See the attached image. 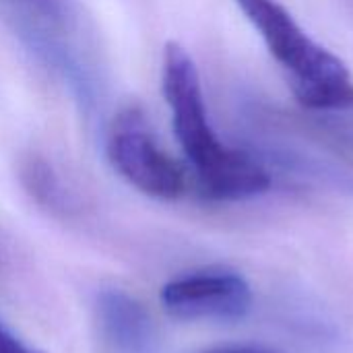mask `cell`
<instances>
[{
    "instance_id": "6da1fadb",
    "label": "cell",
    "mask_w": 353,
    "mask_h": 353,
    "mask_svg": "<svg viewBox=\"0 0 353 353\" xmlns=\"http://www.w3.org/2000/svg\"><path fill=\"white\" fill-rule=\"evenodd\" d=\"M163 95L174 134L205 196L244 201L269 190V170L248 151L225 145L211 126L194 60L180 43L163 52Z\"/></svg>"
},
{
    "instance_id": "8992f818",
    "label": "cell",
    "mask_w": 353,
    "mask_h": 353,
    "mask_svg": "<svg viewBox=\"0 0 353 353\" xmlns=\"http://www.w3.org/2000/svg\"><path fill=\"white\" fill-rule=\"evenodd\" d=\"M21 180H23L27 192L46 209H50L54 213H66L70 209V199H68L60 178L50 168V163H46L43 159L31 157L29 161H25L23 170H21Z\"/></svg>"
},
{
    "instance_id": "7a4b0ae2",
    "label": "cell",
    "mask_w": 353,
    "mask_h": 353,
    "mask_svg": "<svg viewBox=\"0 0 353 353\" xmlns=\"http://www.w3.org/2000/svg\"><path fill=\"white\" fill-rule=\"evenodd\" d=\"M236 4L283 68L304 108L312 112L353 110V79L347 66L316 43L279 0H236Z\"/></svg>"
},
{
    "instance_id": "5b68a950",
    "label": "cell",
    "mask_w": 353,
    "mask_h": 353,
    "mask_svg": "<svg viewBox=\"0 0 353 353\" xmlns=\"http://www.w3.org/2000/svg\"><path fill=\"white\" fill-rule=\"evenodd\" d=\"M97 316L108 341L124 353H145L153 341L147 310L128 294L105 290L97 298Z\"/></svg>"
},
{
    "instance_id": "277c9868",
    "label": "cell",
    "mask_w": 353,
    "mask_h": 353,
    "mask_svg": "<svg viewBox=\"0 0 353 353\" xmlns=\"http://www.w3.org/2000/svg\"><path fill=\"white\" fill-rule=\"evenodd\" d=\"M163 308L180 321H242L252 308L248 281L234 271H199L161 290Z\"/></svg>"
},
{
    "instance_id": "52a82bcc",
    "label": "cell",
    "mask_w": 353,
    "mask_h": 353,
    "mask_svg": "<svg viewBox=\"0 0 353 353\" xmlns=\"http://www.w3.org/2000/svg\"><path fill=\"white\" fill-rule=\"evenodd\" d=\"M17 12L19 21H33L52 27H70L72 14L66 0H6Z\"/></svg>"
},
{
    "instance_id": "ba28073f",
    "label": "cell",
    "mask_w": 353,
    "mask_h": 353,
    "mask_svg": "<svg viewBox=\"0 0 353 353\" xmlns=\"http://www.w3.org/2000/svg\"><path fill=\"white\" fill-rule=\"evenodd\" d=\"M0 353H41L23 343L0 319Z\"/></svg>"
},
{
    "instance_id": "9c48e42d",
    "label": "cell",
    "mask_w": 353,
    "mask_h": 353,
    "mask_svg": "<svg viewBox=\"0 0 353 353\" xmlns=\"http://www.w3.org/2000/svg\"><path fill=\"white\" fill-rule=\"evenodd\" d=\"M207 353H275L267 347H259V345H225V347H217L213 352Z\"/></svg>"
},
{
    "instance_id": "3957f363",
    "label": "cell",
    "mask_w": 353,
    "mask_h": 353,
    "mask_svg": "<svg viewBox=\"0 0 353 353\" xmlns=\"http://www.w3.org/2000/svg\"><path fill=\"white\" fill-rule=\"evenodd\" d=\"M108 155L116 172L143 194L174 201L184 194V170L157 145L145 116L128 108L112 124Z\"/></svg>"
}]
</instances>
